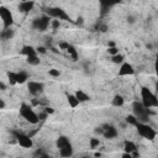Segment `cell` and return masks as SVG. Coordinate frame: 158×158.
Masks as SVG:
<instances>
[{
  "instance_id": "1",
  "label": "cell",
  "mask_w": 158,
  "mask_h": 158,
  "mask_svg": "<svg viewBox=\"0 0 158 158\" xmlns=\"http://www.w3.org/2000/svg\"><path fill=\"white\" fill-rule=\"evenodd\" d=\"M132 111H133V115L136 116V118L138 120V122H144V123H148L149 116L154 114L148 107H144L141 101H135L132 104Z\"/></svg>"
},
{
  "instance_id": "2",
  "label": "cell",
  "mask_w": 158,
  "mask_h": 158,
  "mask_svg": "<svg viewBox=\"0 0 158 158\" xmlns=\"http://www.w3.org/2000/svg\"><path fill=\"white\" fill-rule=\"evenodd\" d=\"M141 98H142V104L144 107H157L158 106V99L157 96L151 91L149 88L142 86L141 88Z\"/></svg>"
},
{
  "instance_id": "3",
  "label": "cell",
  "mask_w": 158,
  "mask_h": 158,
  "mask_svg": "<svg viewBox=\"0 0 158 158\" xmlns=\"http://www.w3.org/2000/svg\"><path fill=\"white\" fill-rule=\"evenodd\" d=\"M135 127H136L138 135H139L141 137L148 139V141H153V139L157 137V131H156L152 126H149L148 123H144V122H137Z\"/></svg>"
},
{
  "instance_id": "4",
  "label": "cell",
  "mask_w": 158,
  "mask_h": 158,
  "mask_svg": "<svg viewBox=\"0 0 158 158\" xmlns=\"http://www.w3.org/2000/svg\"><path fill=\"white\" fill-rule=\"evenodd\" d=\"M20 115H21L27 122H30V123H32V125H37V123L40 122L38 115L32 110V107H31L30 105H27V104H25V102H22L21 106H20Z\"/></svg>"
},
{
  "instance_id": "5",
  "label": "cell",
  "mask_w": 158,
  "mask_h": 158,
  "mask_svg": "<svg viewBox=\"0 0 158 158\" xmlns=\"http://www.w3.org/2000/svg\"><path fill=\"white\" fill-rule=\"evenodd\" d=\"M46 14L51 17V19H57V20H63V21H69L72 22L70 16L65 12V10H63L62 7L58 6H52V7H47L46 9Z\"/></svg>"
},
{
  "instance_id": "6",
  "label": "cell",
  "mask_w": 158,
  "mask_h": 158,
  "mask_svg": "<svg viewBox=\"0 0 158 158\" xmlns=\"http://www.w3.org/2000/svg\"><path fill=\"white\" fill-rule=\"evenodd\" d=\"M49 23H51V17L47 14H44V15H42V16L36 17V19L32 20V27L35 30L40 31V32L46 31L49 27Z\"/></svg>"
},
{
  "instance_id": "7",
  "label": "cell",
  "mask_w": 158,
  "mask_h": 158,
  "mask_svg": "<svg viewBox=\"0 0 158 158\" xmlns=\"http://www.w3.org/2000/svg\"><path fill=\"white\" fill-rule=\"evenodd\" d=\"M11 133L14 135L16 142H17L21 147H23V148H31V147L33 146L32 138H31L28 135H26V133H23V132H20V131H12Z\"/></svg>"
},
{
  "instance_id": "8",
  "label": "cell",
  "mask_w": 158,
  "mask_h": 158,
  "mask_svg": "<svg viewBox=\"0 0 158 158\" xmlns=\"http://www.w3.org/2000/svg\"><path fill=\"white\" fill-rule=\"evenodd\" d=\"M0 19L2 21L4 28H9L14 25V16L12 12L6 6H0Z\"/></svg>"
},
{
  "instance_id": "9",
  "label": "cell",
  "mask_w": 158,
  "mask_h": 158,
  "mask_svg": "<svg viewBox=\"0 0 158 158\" xmlns=\"http://www.w3.org/2000/svg\"><path fill=\"white\" fill-rule=\"evenodd\" d=\"M27 89L30 91L31 95L33 96H37V95H41L44 90V84L42 81H36V80H31L28 81L27 84Z\"/></svg>"
},
{
  "instance_id": "10",
  "label": "cell",
  "mask_w": 158,
  "mask_h": 158,
  "mask_svg": "<svg viewBox=\"0 0 158 158\" xmlns=\"http://www.w3.org/2000/svg\"><path fill=\"white\" fill-rule=\"evenodd\" d=\"M104 128V132H102V136L106 138V139H112V138H116L117 137V130L115 126L110 125V123H104L101 126Z\"/></svg>"
},
{
  "instance_id": "11",
  "label": "cell",
  "mask_w": 158,
  "mask_h": 158,
  "mask_svg": "<svg viewBox=\"0 0 158 158\" xmlns=\"http://www.w3.org/2000/svg\"><path fill=\"white\" fill-rule=\"evenodd\" d=\"M133 74H135V69H133L132 64H130L127 62H122L121 67L118 69V75L125 77V75H133Z\"/></svg>"
},
{
  "instance_id": "12",
  "label": "cell",
  "mask_w": 158,
  "mask_h": 158,
  "mask_svg": "<svg viewBox=\"0 0 158 158\" xmlns=\"http://www.w3.org/2000/svg\"><path fill=\"white\" fill-rule=\"evenodd\" d=\"M100 1V6H101V14H106L109 11V9H111L112 6H115L116 4H120L122 0H99Z\"/></svg>"
},
{
  "instance_id": "13",
  "label": "cell",
  "mask_w": 158,
  "mask_h": 158,
  "mask_svg": "<svg viewBox=\"0 0 158 158\" xmlns=\"http://www.w3.org/2000/svg\"><path fill=\"white\" fill-rule=\"evenodd\" d=\"M33 7H35V1H33V0L20 1V4H19V10H20V12H22V14H28Z\"/></svg>"
},
{
  "instance_id": "14",
  "label": "cell",
  "mask_w": 158,
  "mask_h": 158,
  "mask_svg": "<svg viewBox=\"0 0 158 158\" xmlns=\"http://www.w3.org/2000/svg\"><path fill=\"white\" fill-rule=\"evenodd\" d=\"M73 154H74V149H73L72 143H69V144H67V146L59 148V156H60V157L69 158V157H72Z\"/></svg>"
},
{
  "instance_id": "15",
  "label": "cell",
  "mask_w": 158,
  "mask_h": 158,
  "mask_svg": "<svg viewBox=\"0 0 158 158\" xmlns=\"http://www.w3.org/2000/svg\"><path fill=\"white\" fill-rule=\"evenodd\" d=\"M14 35H15V32H14V30H12L11 27H9V28H4V30L0 32V40H2V41L11 40V38L14 37Z\"/></svg>"
},
{
  "instance_id": "16",
  "label": "cell",
  "mask_w": 158,
  "mask_h": 158,
  "mask_svg": "<svg viewBox=\"0 0 158 158\" xmlns=\"http://www.w3.org/2000/svg\"><path fill=\"white\" fill-rule=\"evenodd\" d=\"M28 79V73L25 70H20L16 73V84H23Z\"/></svg>"
},
{
  "instance_id": "17",
  "label": "cell",
  "mask_w": 158,
  "mask_h": 158,
  "mask_svg": "<svg viewBox=\"0 0 158 158\" xmlns=\"http://www.w3.org/2000/svg\"><path fill=\"white\" fill-rule=\"evenodd\" d=\"M137 149V146L135 144V142H132V141H128V139H126L125 142H123V151L126 152V153H132L133 151H136Z\"/></svg>"
},
{
  "instance_id": "18",
  "label": "cell",
  "mask_w": 158,
  "mask_h": 158,
  "mask_svg": "<svg viewBox=\"0 0 158 158\" xmlns=\"http://www.w3.org/2000/svg\"><path fill=\"white\" fill-rule=\"evenodd\" d=\"M21 54H23V56H32V54H37V52H36V48L33 47V46H30V44H26V46H23L22 48H21Z\"/></svg>"
},
{
  "instance_id": "19",
  "label": "cell",
  "mask_w": 158,
  "mask_h": 158,
  "mask_svg": "<svg viewBox=\"0 0 158 158\" xmlns=\"http://www.w3.org/2000/svg\"><path fill=\"white\" fill-rule=\"evenodd\" d=\"M69 143H70V139L67 136H59L57 138V141H56V146H57L58 149L62 148V147H64V146H67V144H69Z\"/></svg>"
},
{
  "instance_id": "20",
  "label": "cell",
  "mask_w": 158,
  "mask_h": 158,
  "mask_svg": "<svg viewBox=\"0 0 158 158\" xmlns=\"http://www.w3.org/2000/svg\"><path fill=\"white\" fill-rule=\"evenodd\" d=\"M74 95L77 96V99L79 100V102H86V101L90 100V96L85 91H83V90H77Z\"/></svg>"
},
{
  "instance_id": "21",
  "label": "cell",
  "mask_w": 158,
  "mask_h": 158,
  "mask_svg": "<svg viewBox=\"0 0 158 158\" xmlns=\"http://www.w3.org/2000/svg\"><path fill=\"white\" fill-rule=\"evenodd\" d=\"M67 101H68V104H69V106L70 107H77L80 102H79V100L77 99V96L74 95V94H67Z\"/></svg>"
},
{
  "instance_id": "22",
  "label": "cell",
  "mask_w": 158,
  "mask_h": 158,
  "mask_svg": "<svg viewBox=\"0 0 158 158\" xmlns=\"http://www.w3.org/2000/svg\"><path fill=\"white\" fill-rule=\"evenodd\" d=\"M26 62L30 65H38L41 63V59L38 57V54H32V56H27L26 57Z\"/></svg>"
},
{
  "instance_id": "23",
  "label": "cell",
  "mask_w": 158,
  "mask_h": 158,
  "mask_svg": "<svg viewBox=\"0 0 158 158\" xmlns=\"http://www.w3.org/2000/svg\"><path fill=\"white\" fill-rule=\"evenodd\" d=\"M123 104H125V99H123L122 95H115V96L112 98V106L120 107V106H122Z\"/></svg>"
},
{
  "instance_id": "24",
  "label": "cell",
  "mask_w": 158,
  "mask_h": 158,
  "mask_svg": "<svg viewBox=\"0 0 158 158\" xmlns=\"http://www.w3.org/2000/svg\"><path fill=\"white\" fill-rule=\"evenodd\" d=\"M65 51L68 52V54L72 57L73 60H77V59H78V52H77V49H75V47H74L73 44H69Z\"/></svg>"
},
{
  "instance_id": "25",
  "label": "cell",
  "mask_w": 158,
  "mask_h": 158,
  "mask_svg": "<svg viewBox=\"0 0 158 158\" xmlns=\"http://www.w3.org/2000/svg\"><path fill=\"white\" fill-rule=\"evenodd\" d=\"M125 121H126V123H128V125H131V126H136V123L138 122V120L136 118V116H135L133 114L127 115L126 118H125Z\"/></svg>"
},
{
  "instance_id": "26",
  "label": "cell",
  "mask_w": 158,
  "mask_h": 158,
  "mask_svg": "<svg viewBox=\"0 0 158 158\" xmlns=\"http://www.w3.org/2000/svg\"><path fill=\"white\" fill-rule=\"evenodd\" d=\"M123 59H125V57H123L122 54H120V53L111 56V60H112L115 64H121V63L123 62Z\"/></svg>"
},
{
  "instance_id": "27",
  "label": "cell",
  "mask_w": 158,
  "mask_h": 158,
  "mask_svg": "<svg viewBox=\"0 0 158 158\" xmlns=\"http://www.w3.org/2000/svg\"><path fill=\"white\" fill-rule=\"evenodd\" d=\"M89 146H90V148H91V149L98 148V147L100 146V139H99V138H96V137L90 138V141H89Z\"/></svg>"
},
{
  "instance_id": "28",
  "label": "cell",
  "mask_w": 158,
  "mask_h": 158,
  "mask_svg": "<svg viewBox=\"0 0 158 158\" xmlns=\"http://www.w3.org/2000/svg\"><path fill=\"white\" fill-rule=\"evenodd\" d=\"M96 31H100V32H106L107 31V25L106 23H102V22H98L96 26H95Z\"/></svg>"
},
{
  "instance_id": "29",
  "label": "cell",
  "mask_w": 158,
  "mask_h": 158,
  "mask_svg": "<svg viewBox=\"0 0 158 158\" xmlns=\"http://www.w3.org/2000/svg\"><path fill=\"white\" fill-rule=\"evenodd\" d=\"M7 78H9V81L11 85L16 84V73L15 72H9L7 73Z\"/></svg>"
},
{
  "instance_id": "30",
  "label": "cell",
  "mask_w": 158,
  "mask_h": 158,
  "mask_svg": "<svg viewBox=\"0 0 158 158\" xmlns=\"http://www.w3.org/2000/svg\"><path fill=\"white\" fill-rule=\"evenodd\" d=\"M49 26H51L53 30H58V28H59V26H60V21H59V20H57V19H53V20H51Z\"/></svg>"
},
{
  "instance_id": "31",
  "label": "cell",
  "mask_w": 158,
  "mask_h": 158,
  "mask_svg": "<svg viewBox=\"0 0 158 158\" xmlns=\"http://www.w3.org/2000/svg\"><path fill=\"white\" fill-rule=\"evenodd\" d=\"M33 156L35 157H42V158H48V154L44 152V151H42V149H36V152L33 153Z\"/></svg>"
},
{
  "instance_id": "32",
  "label": "cell",
  "mask_w": 158,
  "mask_h": 158,
  "mask_svg": "<svg viewBox=\"0 0 158 158\" xmlns=\"http://www.w3.org/2000/svg\"><path fill=\"white\" fill-rule=\"evenodd\" d=\"M48 74H49L51 77H53V78H58V77L60 75V72H59L58 69L52 68V69H49V70H48Z\"/></svg>"
},
{
  "instance_id": "33",
  "label": "cell",
  "mask_w": 158,
  "mask_h": 158,
  "mask_svg": "<svg viewBox=\"0 0 158 158\" xmlns=\"http://www.w3.org/2000/svg\"><path fill=\"white\" fill-rule=\"evenodd\" d=\"M107 53L110 56H114V54H117L118 53V48L115 46V47H107Z\"/></svg>"
},
{
  "instance_id": "34",
  "label": "cell",
  "mask_w": 158,
  "mask_h": 158,
  "mask_svg": "<svg viewBox=\"0 0 158 158\" xmlns=\"http://www.w3.org/2000/svg\"><path fill=\"white\" fill-rule=\"evenodd\" d=\"M36 52H37V54L40 53V54H46L47 53V48L44 47V46H38L37 48H36Z\"/></svg>"
},
{
  "instance_id": "35",
  "label": "cell",
  "mask_w": 158,
  "mask_h": 158,
  "mask_svg": "<svg viewBox=\"0 0 158 158\" xmlns=\"http://www.w3.org/2000/svg\"><path fill=\"white\" fill-rule=\"evenodd\" d=\"M127 22H128L130 25H133V23L136 22V17H135L133 15H128V16H127Z\"/></svg>"
},
{
  "instance_id": "36",
  "label": "cell",
  "mask_w": 158,
  "mask_h": 158,
  "mask_svg": "<svg viewBox=\"0 0 158 158\" xmlns=\"http://www.w3.org/2000/svg\"><path fill=\"white\" fill-rule=\"evenodd\" d=\"M37 115H38V120H40V121H41V120H46V117L48 116V114H47L44 110H43V112H41V114H37Z\"/></svg>"
},
{
  "instance_id": "37",
  "label": "cell",
  "mask_w": 158,
  "mask_h": 158,
  "mask_svg": "<svg viewBox=\"0 0 158 158\" xmlns=\"http://www.w3.org/2000/svg\"><path fill=\"white\" fill-rule=\"evenodd\" d=\"M68 46H69L68 42H64V41H63V42H59V49H64V51H65Z\"/></svg>"
},
{
  "instance_id": "38",
  "label": "cell",
  "mask_w": 158,
  "mask_h": 158,
  "mask_svg": "<svg viewBox=\"0 0 158 158\" xmlns=\"http://www.w3.org/2000/svg\"><path fill=\"white\" fill-rule=\"evenodd\" d=\"M94 132H95L96 135H99V136H100V135L102 136V132H104V128H102L101 126H100V127H96V128L94 130Z\"/></svg>"
},
{
  "instance_id": "39",
  "label": "cell",
  "mask_w": 158,
  "mask_h": 158,
  "mask_svg": "<svg viewBox=\"0 0 158 158\" xmlns=\"http://www.w3.org/2000/svg\"><path fill=\"white\" fill-rule=\"evenodd\" d=\"M44 111H46L48 115H51V114H53V112H54L53 107H49V106H46V107H44Z\"/></svg>"
},
{
  "instance_id": "40",
  "label": "cell",
  "mask_w": 158,
  "mask_h": 158,
  "mask_svg": "<svg viewBox=\"0 0 158 158\" xmlns=\"http://www.w3.org/2000/svg\"><path fill=\"white\" fill-rule=\"evenodd\" d=\"M0 90H1V91L6 90V84H5V83H2L1 80H0Z\"/></svg>"
},
{
  "instance_id": "41",
  "label": "cell",
  "mask_w": 158,
  "mask_h": 158,
  "mask_svg": "<svg viewBox=\"0 0 158 158\" xmlns=\"http://www.w3.org/2000/svg\"><path fill=\"white\" fill-rule=\"evenodd\" d=\"M5 105H6V104H5V101H4V100H2L1 98H0V110L5 109Z\"/></svg>"
},
{
  "instance_id": "42",
  "label": "cell",
  "mask_w": 158,
  "mask_h": 158,
  "mask_svg": "<svg viewBox=\"0 0 158 158\" xmlns=\"http://www.w3.org/2000/svg\"><path fill=\"white\" fill-rule=\"evenodd\" d=\"M116 46V43L114 42V41H109V43H107V47H115Z\"/></svg>"
},
{
  "instance_id": "43",
  "label": "cell",
  "mask_w": 158,
  "mask_h": 158,
  "mask_svg": "<svg viewBox=\"0 0 158 158\" xmlns=\"http://www.w3.org/2000/svg\"><path fill=\"white\" fill-rule=\"evenodd\" d=\"M122 157H123V158H132V157H131V154H130V153H126V152L122 154Z\"/></svg>"
},
{
  "instance_id": "44",
  "label": "cell",
  "mask_w": 158,
  "mask_h": 158,
  "mask_svg": "<svg viewBox=\"0 0 158 158\" xmlns=\"http://www.w3.org/2000/svg\"><path fill=\"white\" fill-rule=\"evenodd\" d=\"M51 51H52L53 53H59V51H58L56 47H51Z\"/></svg>"
},
{
  "instance_id": "45",
  "label": "cell",
  "mask_w": 158,
  "mask_h": 158,
  "mask_svg": "<svg viewBox=\"0 0 158 158\" xmlns=\"http://www.w3.org/2000/svg\"><path fill=\"white\" fill-rule=\"evenodd\" d=\"M20 1H26V0H20Z\"/></svg>"
}]
</instances>
